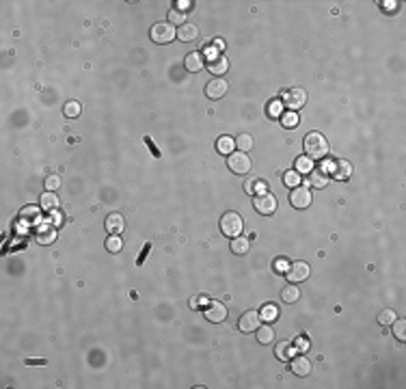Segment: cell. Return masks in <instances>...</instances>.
<instances>
[{"instance_id":"cell-40","label":"cell","mask_w":406,"mask_h":389,"mask_svg":"<svg viewBox=\"0 0 406 389\" xmlns=\"http://www.w3.org/2000/svg\"><path fill=\"white\" fill-rule=\"evenodd\" d=\"M175 7L179 9V11H190V9H193V2H190V0H179V2H175Z\"/></svg>"},{"instance_id":"cell-7","label":"cell","mask_w":406,"mask_h":389,"mask_svg":"<svg viewBox=\"0 0 406 389\" xmlns=\"http://www.w3.org/2000/svg\"><path fill=\"white\" fill-rule=\"evenodd\" d=\"M229 169H232L233 173H238V175H244V173H249L251 171V158L247 156L244 152H238V154H229Z\"/></svg>"},{"instance_id":"cell-4","label":"cell","mask_w":406,"mask_h":389,"mask_svg":"<svg viewBox=\"0 0 406 389\" xmlns=\"http://www.w3.org/2000/svg\"><path fill=\"white\" fill-rule=\"evenodd\" d=\"M305 104H307V91H303V89H290L283 97V106L290 108L292 113H296Z\"/></svg>"},{"instance_id":"cell-1","label":"cell","mask_w":406,"mask_h":389,"mask_svg":"<svg viewBox=\"0 0 406 389\" xmlns=\"http://www.w3.org/2000/svg\"><path fill=\"white\" fill-rule=\"evenodd\" d=\"M305 154H307V158H311V160H320V158H324L329 154V141L324 138V134L320 132H309L307 136H305Z\"/></svg>"},{"instance_id":"cell-19","label":"cell","mask_w":406,"mask_h":389,"mask_svg":"<svg viewBox=\"0 0 406 389\" xmlns=\"http://www.w3.org/2000/svg\"><path fill=\"white\" fill-rule=\"evenodd\" d=\"M57 240V229L54 227H39L37 229V242L39 244H52Z\"/></svg>"},{"instance_id":"cell-24","label":"cell","mask_w":406,"mask_h":389,"mask_svg":"<svg viewBox=\"0 0 406 389\" xmlns=\"http://www.w3.org/2000/svg\"><path fill=\"white\" fill-rule=\"evenodd\" d=\"M294 355V346H290V342H279L277 344V359L279 361H290Z\"/></svg>"},{"instance_id":"cell-38","label":"cell","mask_w":406,"mask_h":389,"mask_svg":"<svg viewBox=\"0 0 406 389\" xmlns=\"http://www.w3.org/2000/svg\"><path fill=\"white\" fill-rule=\"evenodd\" d=\"M58 186H61V177H58V175H50V177H46V191L54 193Z\"/></svg>"},{"instance_id":"cell-3","label":"cell","mask_w":406,"mask_h":389,"mask_svg":"<svg viewBox=\"0 0 406 389\" xmlns=\"http://www.w3.org/2000/svg\"><path fill=\"white\" fill-rule=\"evenodd\" d=\"M175 35H177V31H175V26L169 24V22L154 24L152 31H149V37H152V41H156V43H171L175 39Z\"/></svg>"},{"instance_id":"cell-5","label":"cell","mask_w":406,"mask_h":389,"mask_svg":"<svg viewBox=\"0 0 406 389\" xmlns=\"http://www.w3.org/2000/svg\"><path fill=\"white\" fill-rule=\"evenodd\" d=\"M253 206H255V210H257L259 214L268 216V214H272L274 210H277V197L270 194V193H259L257 197H255Z\"/></svg>"},{"instance_id":"cell-14","label":"cell","mask_w":406,"mask_h":389,"mask_svg":"<svg viewBox=\"0 0 406 389\" xmlns=\"http://www.w3.org/2000/svg\"><path fill=\"white\" fill-rule=\"evenodd\" d=\"M290 370L296 374V376H309L311 374V363L307 361V357H296L290 363Z\"/></svg>"},{"instance_id":"cell-18","label":"cell","mask_w":406,"mask_h":389,"mask_svg":"<svg viewBox=\"0 0 406 389\" xmlns=\"http://www.w3.org/2000/svg\"><path fill=\"white\" fill-rule=\"evenodd\" d=\"M197 35H199V28L194 26V24H190V22L182 24V26L177 28V37L182 39V41H194Z\"/></svg>"},{"instance_id":"cell-31","label":"cell","mask_w":406,"mask_h":389,"mask_svg":"<svg viewBox=\"0 0 406 389\" xmlns=\"http://www.w3.org/2000/svg\"><path fill=\"white\" fill-rule=\"evenodd\" d=\"M391 327H393V335L398 337L400 342H404L406 340V320H393Z\"/></svg>"},{"instance_id":"cell-23","label":"cell","mask_w":406,"mask_h":389,"mask_svg":"<svg viewBox=\"0 0 406 389\" xmlns=\"http://www.w3.org/2000/svg\"><path fill=\"white\" fill-rule=\"evenodd\" d=\"M216 149H218V154L229 156V154H233V149H235V141L232 136H220L216 141Z\"/></svg>"},{"instance_id":"cell-21","label":"cell","mask_w":406,"mask_h":389,"mask_svg":"<svg viewBox=\"0 0 406 389\" xmlns=\"http://www.w3.org/2000/svg\"><path fill=\"white\" fill-rule=\"evenodd\" d=\"M255 335H257V342L259 344H272L274 340V329L272 327H268V324H259V329L255 331Z\"/></svg>"},{"instance_id":"cell-35","label":"cell","mask_w":406,"mask_h":389,"mask_svg":"<svg viewBox=\"0 0 406 389\" xmlns=\"http://www.w3.org/2000/svg\"><path fill=\"white\" fill-rule=\"evenodd\" d=\"M106 249L110 253H119L123 249V242H121V238L119 236H110L108 240H106Z\"/></svg>"},{"instance_id":"cell-33","label":"cell","mask_w":406,"mask_h":389,"mask_svg":"<svg viewBox=\"0 0 406 389\" xmlns=\"http://www.w3.org/2000/svg\"><path fill=\"white\" fill-rule=\"evenodd\" d=\"M179 24V26H182V24H186V13L184 11H179L177 7H173L171 11H169V24Z\"/></svg>"},{"instance_id":"cell-39","label":"cell","mask_w":406,"mask_h":389,"mask_svg":"<svg viewBox=\"0 0 406 389\" xmlns=\"http://www.w3.org/2000/svg\"><path fill=\"white\" fill-rule=\"evenodd\" d=\"M288 259L285 257H279V259H274V272H285L288 271Z\"/></svg>"},{"instance_id":"cell-34","label":"cell","mask_w":406,"mask_h":389,"mask_svg":"<svg viewBox=\"0 0 406 389\" xmlns=\"http://www.w3.org/2000/svg\"><path fill=\"white\" fill-rule=\"evenodd\" d=\"M311 169H313V160H311V158L303 156V158H298V160H296V171L298 173H309Z\"/></svg>"},{"instance_id":"cell-25","label":"cell","mask_w":406,"mask_h":389,"mask_svg":"<svg viewBox=\"0 0 406 389\" xmlns=\"http://www.w3.org/2000/svg\"><path fill=\"white\" fill-rule=\"evenodd\" d=\"M235 141V147H238V152H244L247 154L249 149H253V145H255V141H253V136L251 134H240L238 138H233Z\"/></svg>"},{"instance_id":"cell-20","label":"cell","mask_w":406,"mask_h":389,"mask_svg":"<svg viewBox=\"0 0 406 389\" xmlns=\"http://www.w3.org/2000/svg\"><path fill=\"white\" fill-rule=\"evenodd\" d=\"M39 206L43 208V210H48V212H52V210H57L58 208V197L54 193H50L46 191L41 194V201H39Z\"/></svg>"},{"instance_id":"cell-12","label":"cell","mask_w":406,"mask_h":389,"mask_svg":"<svg viewBox=\"0 0 406 389\" xmlns=\"http://www.w3.org/2000/svg\"><path fill=\"white\" fill-rule=\"evenodd\" d=\"M205 318L210 322H223L227 318V307L223 303H210L208 309H205Z\"/></svg>"},{"instance_id":"cell-26","label":"cell","mask_w":406,"mask_h":389,"mask_svg":"<svg viewBox=\"0 0 406 389\" xmlns=\"http://www.w3.org/2000/svg\"><path fill=\"white\" fill-rule=\"evenodd\" d=\"M232 251L235 253V255H244V253L249 251V240L242 238V236L232 238Z\"/></svg>"},{"instance_id":"cell-8","label":"cell","mask_w":406,"mask_h":389,"mask_svg":"<svg viewBox=\"0 0 406 389\" xmlns=\"http://www.w3.org/2000/svg\"><path fill=\"white\" fill-rule=\"evenodd\" d=\"M309 272H311V268H309V264H307V262H294L292 266H288L285 275H288V281L300 283V281H307Z\"/></svg>"},{"instance_id":"cell-2","label":"cell","mask_w":406,"mask_h":389,"mask_svg":"<svg viewBox=\"0 0 406 389\" xmlns=\"http://www.w3.org/2000/svg\"><path fill=\"white\" fill-rule=\"evenodd\" d=\"M220 232L229 238H238L242 233V216L238 212H225L220 216Z\"/></svg>"},{"instance_id":"cell-11","label":"cell","mask_w":406,"mask_h":389,"mask_svg":"<svg viewBox=\"0 0 406 389\" xmlns=\"http://www.w3.org/2000/svg\"><path fill=\"white\" fill-rule=\"evenodd\" d=\"M227 91H229V84L225 82L223 78H214V80H210L208 87H205V96L210 99H220Z\"/></svg>"},{"instance_id":"cell-32","label":"cell","mask_w":406,"mask_h":389,"mask_svg":"<svg viewBox=\"0 0 406 389\" xmlns=\"http://www.w3.org/2000/svg\"><path fill=\"white\" fill-rule=\"evenodd\" d=\"M281 126H283V128H296V126H298V115H296V113H292V111L283 113V115H281Z\"/></svg>"},{"instance_id":"cell-41","label":"cell","mask_w":406,"mask_h":389,"mask_svg":"<svg viewBox=\"0 0 406 389\" xmlns=\"http://www.w3.org/2000/svg\"><path fill=\"white\" fill-rule=\"evenodd\" d=\"M296 348H298V350H300V352H305V350H309V342H307V340H305V337H298V340H296Z\"/></svg>"},{"instance_id":"cell-13","label":"cell","mask_w":406,"mask_h":389,"mask_svg":"<svg viewBox=\"0 0 406 389\" xmlns=\"http://www.w3.org/2000/svg\"><path fill=\"white\" fill-rule=\"evenodd\" d=\"M106 229L113 236H119V233L125 229V221H123V216L119 212H113V214H108L106 216Z\"/></svg>"},{"instance_id":"cell-28","label":"cell","mask_w":406,"mask_h":389,"mask_svg":"<svg viewBox=\"0 0 406 389\" xmlns=\"http://www.w3.org/2000/svg\"><path fill=\"white\" fill-rule=\"evenodd\" d=\"M300 173L298 171H285V175H283V184L285 186H292V188H296V186H300Z\"/></svg>"},{"instance_id":"cell-42","label":"cell","mask_w":406,"mask_h":389,"mask_svg":"<svg viewBox=\"0 0 406 389\" xmlns=\"http://www.w3.org/2000/svg\"><path fill=\"white\" fill-rule=\"evenodd\" d=\"M145 143H147V147L152 149L154 154H156V158H160V152H158V149H156V145H154V141H152V138H149V136H145Z\"/></svg>"},{"instance_id":"cell-15","label":"cell","mask_w":406,"mask_h":389,"mask_svg":"<svg viewBox=\"0 0 406 389\" xmlns=\"http://www.w3.org/2000/svg\"><path fill=\"white\" fill-rule=\"evenodd\" d=\"M203 65H205V61H203L201 52H190V54H186V58H184V67H186L188 72H201Z\"/></svg>"},{"instance_id":"cell-9","label":"cell","mask_w":406,"mask_h":389,"mask_svg":"<svg viewBox=\"0 0 406 389\" xmlns=\"http://www.w3.org/2000/svg\"><path fill=\"white\" fill-rule=\"evenodd\" d=\"M290 203H292L294 208H298V210H303V208H309L311 206V193H309L307 186H296L290 194Z\"/></svg>"},{"instance_id":"cell-17","label":"cell","mask_w":406,"mask_h":389,"mask_svg":"<svg viewBox=\"0 0 406 389\" xmlns=\"http://www.w3.org/2000/svg\"><path fill=\"white\" fill-rule=\"evenodd\" d=\"M307 182H309V186H313V188H324L329 184V177H327V173L320 171V169H311Z\"/></svg>"},{"instance_id":"cell-6","label":"cell","mask_w":406,"mask_h":389,"mask_svg":"<svg viewBox=\"0 0 406 389\" xmlns=\"http://www.w3.org/2000/svg\"><path fill=\"white\" fill-rule=\"evenodd\" d=\"M259 324H262V316H259V311H255V309H249V311H244L242 318H240L238 329L242 333H255L259 329Z\"/></svg>"},{"instance_id":"cell-45","label":"cell","mask_w":406,"mask_h":389,"mask_svg":"<svg viewBox=\"0 0 406 389\" xmlns=\"http://www.w3.org/2000/svg\"><path fill=\"white\" fill-rule=\"evenodd\" d=\"M385 4V9H393L395 11V7H398V2H383Z\"/></svg>"},{"instance_id":"cell-43","label":"cell","mask_w":406,"mask_h":389,"mask_svg":"<svg viewBox=\"0 0 406 389\" xmlns=\"http://www.w3.org/2000/svg\"><path fill=\"white\" fill-rule=\"evenodd\" d=\"M26 363H28V366H31V363H35V366H43L46 361H43V359H33V361H31V359H26Z\"/></svg>"},{"instance_id":"cell-44","label":"cell","mask_w":406,"mask_h":389,"mask_svg":"<svg viewBox=\"0 0 406 389\" xmlns=\"http://www.w3.org/2000/svg\"><path fill=\"white\" fill-rule=\"evenodd\" d=\"M214 48L223 52V48H225V41H223V39H216V41H214Z\"/></svg>"},{"instance_id":"cell-36","label":"cell","mask_w":406,"mask_h":389,"mask_svg":"<svg viewBox=\"0 0 406 389\" xmlns=\"http://www.w3.org/2000/svg\"><path fill=\"white\" fill-rule=\"evenodd\" d=\"M393 320H395V311H393V309H385V311H380L378 322L383 324V327H389Z\"/></svg>"},{"instance_id":"cell-22","label":"cell","mask_w":406,"mask_h":389,"mask_svg":"<svg viewBox=\"0 0 406 389\" xmlns=\"http://www.w3.org/2000/svg\"><path fill=\"white\" fill-rule=\"evenodd\" d=\"M264 188H266V184L262 182V179H257V177H249L247 182H244V191H247L249 194H253V197H255V194H259V193H266Z\"/></svg>"},{"instance_id":"cell-30","label":"cell","mask_w":406,"mask_h":389,"mask_svg":"<svg viewBox=\"0 0 406 389\" xmlns=\"http://www.w3.org/2000/svg\"><path fill=\"white\" fill-rule=\"evenodd\" d=\"M259 316H262V320H266V322H274L279 318V309H277V305H266Z\"/></svg>"},{"instance_id":"cell-10","label":"cell","mask_w":406,"mask_h":389,"mask_svg":"<svg viewBox=\"0 0 406 389\" xmlns=\"http://www.w3.org/2000/svg\"><path fill=\"white\" fill-rule=\"evenodd\" d=\"M205 65H208L210 74H214L216 78H220L229 69V61H227V57H223V54H212Z\"/></svg>"},{"instance_id":"cell-27","label":"cell","mask_w":406,"mask_h":389,"mask_svg":"<svg viewBox=\"0 0 406 389\" xmlns=\"http://www.w3.org/2000/svg\"><path fill=\"white\" fill-rule=\"evenodd\" d=\"M281 298L285 303H296L298 298H300V290L296 286H285L283 288V292H281Z\"/></svg>"},{"instance_id":"cell-37","label":"cell","mask_w":406,"mask_h":389,"mask_svg":"<svg viewBox=\"0 0 406 389\" xmlns=\"http://www.w3.org/2000/svg\"><path fill=\"white\" fill-rule=\"evenodd\" d=\"M281 108H283V102H279V99H272V102L268 104V115H270V117H281V115H283Z\"/></svg>"},{"instance_id":"cell-16","label":"cell","mask_w":406,"mask_h":389,"mask_svg":"<svg viewBox=\"0 0 406 389\" xmlns=\"http://www.w3.org/2000/svg\"><path fill=\"white\" fill-rule=\"evenodd\" d=\"M352 175V167L348 160H335L333 162V177L335 179H348Z\"/></svg>"},{"instance_id":"cell-29","label":"cell","mask_w":406,"mask_h":389,"mask_svg":"<svg viewBox=\"0 0 406 389\" xmlns=\"http://www.w3.org/2000/svg\"><path fill=\"white\" fill-rule=\"evenodd\" d=\"M63 113H65V117L76 119V117H80V113H82V106H80L78 102H67L65 108H63Z\"/></svg>"}]
</instances>
